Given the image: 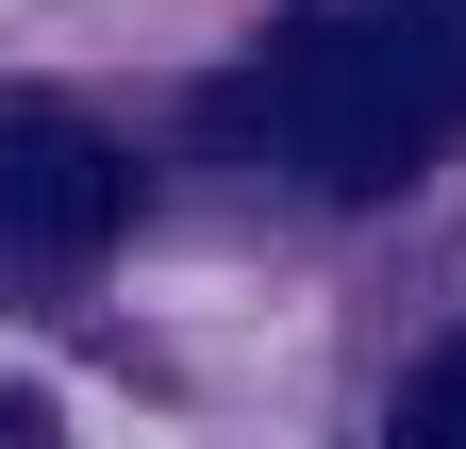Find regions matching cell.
<instances>
[{
    "label": "cell",
    "mask_w": 466,
    "mask_h": 449,
    "mask_svg": "<svg viewBox=\"0 0 466 449\" xmlns=\"http://www.w3.org/2000/svg\"><path fill=\"white\" fill-rule=\"evenodd\" d=\"M267 166L317 200H400L466 117V0H367V17H317L267 67Z\"/></svg>",
    "instance_id": "obj_1"
},
{
    "label": "cell",
    "mask_w": 466,
    "mask_h": 449,
    "mask_svg": "<svg viewBox=\"0 0 466 449\" xmlns=\"http://www.w3.org/2000/svg\"><path fill=\"white\" fill-rule=\"evenodd\" d=\"M400 449H466V350H433L400 383Z\"/></svg>",
    "instance_id": "obj_3"
},
{
    "label": "cell",
    "mask_w": 466,
    "mask_h": 449,
    "mask_svg": "<svg viewBox=\"0 0 466 449\" xmlns=\"http://www.w3.org/2000/svg\"><path fill=\"white\" fill-rule=\"evenodd\" d=\"M134 234V166H116L100 117H67V100H0V250L34 266H84Z\"/></svg>",
    "instance_id": "obj_2"
}]
</instances>
